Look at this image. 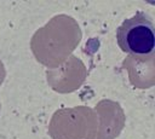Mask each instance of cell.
Returning <instances> with one entry per match:
<instances>
[{
  "label": "cell",
  "instance_id": "cell-1",
  "mask_svg": "<svg viewBox=\"0 0 155 139\" xmlns=\"http://www.w3.org/2000/svg\"><path fill=\"white\" fill-rule=\"evenodd\" d=\"M82 39L78 21L68 15L53 16L39 28L30 39V50L35 59L47 69H54L65 62Z\"/></svg>",
  "mask_w": 155,
  "mask_h": 139
},
{
  "label": "cell",
  "instance_id": "cell-2",
  "mask_svg": "<svg viewBox=\"0 0 155 139\" xmlns=\"http://www.w3.org/2000/svg\"><path fill=\"white\" fill-rule=\"evenodd\" d=\"M97 128L98 118L94 110L78 105L56 110L47 131L52 139H94Z\"/></svg>",
  "mask_w": 155,
  "mask_h": 139
},
{
  "label": "cell",
  "instance_id": "cell-3",
  "mask_svg": "<svg viewBox=\"0 0 155 139\" xmlns=\"http://www.w3.org/2000/svg\"><path fill=\"white\" fill-rule=\"evenodd\" d=\"M116 42L120 50L130 56L154 53L155 33L151 17L144 11H138L126 18L116 29Z\"/></svg>",
  "mask_w": 155,
  "mask_h": 139
},
{
  "label": "cell",
  "instance_id": "cell-4",
  "mask_svg": "<svg viewBox=\"0 0 155 139\" xmlns=\"http://www.w3.org/2000/svg\"><path fill=\"white\" fill-rule=\"evenodd\" d=\"M87 68L76 56L71 54L65 62L54 69L46 70L48 86L58 93H71L79 89L86 81Z\"/></svg>",
  "mask_w": 155,
  "mask_h": 139
},
{
  "label": "cell",
  "instance_id": "cell-5",
  "mask_svg": "<svg viewBox=\"0 0 155 139\" xmlns=\"http://www.w3.org/2000/svg\"><path fill=\"white\" fill-rule=\"evenodd\" d=\"M93 110L98 118V128L94 139H116L126 123L122 106L115 100L102 99L96 104Z\"/></svg>",
  "mask_w": 155,
  "mask_h": 139
},
{
  "label": "cell",
  "instance_id": "cell-6",
  "mask_svg": "<svg viewBox=\"0 0 155 139\" xmlns=\"http://www.w3.org/2000/svg\"><path fill=\"white\" fill-rule=\"evenodd\" d=\"M128 80L136 88H150L155 83V56H128L122 62Z\"/></svg>",
  "mask_w": 155,
  "mask_h": 139
},
{
  "label": "cell",
  "instance_id": "cell-7",
  "mask_svg": "<svg viewBox=\"0 0 155 139\" xmlns=\"http://www.w3.org/2000/svg\"><path fill=\"white\" fill-rule=\"evenodd\" d=\"M5 76H6V70H5V65L2 63V60L0 59V86L2 85L4 80H5Z\"/></svg>",
  "mask_w": 155,
  "mask_h": 139
},
{
  "label": "cell",
  "instance_id": "cell-8",
  "mask_svg": "<svg viewBox=\"0 0 155 139\" xmlns=\"http://www.w3.org/2000/svg\"><path fill=\"white\" fill-rule=\"evenodd\" d=\"M0 111H1V103H0Z\"/></svg>",
  "mask_w": 155,
  "mask_h": 139
}]
</instances>
